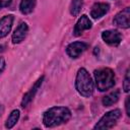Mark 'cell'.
Returning a JSON list of instances; mask_svg holds the SVG:
<instances>
[{
	"label": "cell",
	"mask_w": 130,
	"mask_h": 130,
	"mask_svg": "<svg viewBox=\"0 0 130 130\" xmlns=\"http://www.w3.org/2000/svg\"><path fill=\"white\" fill-rule=\"evenodd\" d=\"M102 38L110 46H118L122 41V35L117 29L105 30L102 34Z\"/></svg>",
	"instance_id": "cell-7"
},
{
	"label": "cell",
	"mask_w": 130,
	"mask_h": 130,
	"mask_svg": "<svg viewBox=\"0 0 130 130\" xmlns=\"http://www.w3.org/2000/svg\"><path fill=\"white\" fill-rule=\"evenodd\" d=\"M75 87L79 94L84 98H89L93 93V81L89 73L84 68H80L75 79Z\"/></svg>",
	"instance_id": "cell-2"
},
{
	"label": "cell",
	"mask_w": 130,
	"mask_h": 130,
	"mask_svg": "<svg viewBox=\"0 0 130 130\" xmlns=\"http://www.w3.org/2000/svg\"><path fill=\"white\" fill-rule=\"evenodd\" d=\"M11 3V0H0V8L6 7Z\"/></svg>",
	"instance_id": "cell-18"
},
{
	"label": "cell",
	"mask_w": 130,
	"mask_h": 130,
	"mask_svg": "<svg viewBox=\"0 0 130 130\" xmlns=\"http://www.w3.org/2000/svg\"><path fill=\"white\" fill-rule=\"evenodd\" d=\"M71 117V112L66 107H53L47 110L43 115L45 127L51 128L66 123Z\"/></svg>",
	"instance_id": "cell-1"
},
{
	"label": "cell",
	"mask_w": 130,
	"mask_h": 130,
	"mask_svg": "<svg viewBox=\"0 0 130 130\" xmlns=\"http://www.w3.org/2000/svg\"><path fill=\"white\" fill-rule=\"evenodd\" d=\"M27 30H28V26L25 22H21L14 30L13 35H12V43L13 44H19L21 43L24 38L26 37V34H27Z\"/></svg>",
	"instance_id": "cell-11"
},
{
	"label": "cell",
	"mask_w": 130,
	"mask_h": 130,
	"mask_svg": "<svg viewBox=\"0 0 130 130\" xmlns=\"http://www.w3.org/2000/svg\"><path fill=\"white\" fill-rule=\"evenodd\" d=\"M123 88H124V91H125V92H128V91H129V88H130V81H129V70H127V72H126L125 79H124V83H123Z\"/></svg>",
	"instance_id": "cell-17"
},
{
	"label": "cell",
	"mask_w": 130,
	"mask_h": 130,
	"mask_svg": "<svg viewBox=\"0 0 130 130\" xmlns=\"http://www.w3.org/2000/svg\"><path fill=\"white\" fill-rule=\"evenodd\" d=\"M18 119H19V111H18V110H13V111L11 112V114L8 116L7 120H6L5 127L8 128V129L12 128V127L16 124V122L18 121Z\"/></svg>",
	"instance_id": "cell-15"
},
{
	"label": "cell",
	"mask_w": 130,
	"mask_h": 130,
	"mask_svg": "<svg viewBox=\"0 0 130 130\" xmlns=\"http://www.w3.org/2000/svg\"><path fill=\"white\" fill-rule=\"evenodd\" d=\"M5 60H4V58H0V74L3 72V70L5 69Z\"/></svg>",
	"instance_id": "cell-19"
},
{
	"label": "cell",
	"mask_w": 130,
	"mask_h": 130,
	"mask_svg": "<svg viewBox=\"0 0 130 130\" xmlns=\"http://www.w3.org/2000/svg\"><path fill=\"white\" fill-rule=\"evenodd\" d=\"M119 98H120V90L119 89L113 90L112 92H110L109 94H107L103 98V105L105 107H110V106L114 105L115 103H117Z\"/></svg>",
	"instance_id": "cell-13"
},
{
	"label": "cell",
	"mask_w": 130,
	"mask_h": 130,
	"mask_svg": "<svg viewBox=\"0 0 130 130\" xmlns=\"http://www.w3.org/2000/svg\"><path fill=\"white\" fill-rule=\"evenodd\" d=\"M88 45L86 43L83 42H74L71 43L67 46L66 48V53L70 58H78L86 49H87Z\"/></svg>",
	"instance_id": "cell-5"
},
{
	"label": "cell",
	"mask_w": 130,
	"mask_h": 130,
	"mask_svg": "<svg viewBox=\"0 0 130 130\" xmlns=\"http://www.w3.org/2000/svg\"><path fill=\"white\" fill-rule=\"evenodd\" d=\"M91 28V21L89 20V18L86 16V15H81V17L77 20L76 24H75V27H74V36L78 37L80 36L84 30L86 29H89Z\"/></svg>",
	"instance_id": "cell-10"
},
{
	"label": "cell",
	"mask_w": 130,
	"mask_h": 130,
	"mask_svg": "<svg viewBox=\"0 0 130 130\" xmlns=\"http://www.w3.org/2000/svg\"><path fill=\"white\" fill-rule=\"evenodd\" d=\"M43 80H44V76H41V77L36 81V83L32 85V87H31V88H30V89L23 95L22 101H21V107H22V108H25V107L32 101V99L35 98V95H36L38 89H39L40 86L42 85Z\"/></svg>",
	"instance_id": "cell-8"
},
{
	"label": "cell",
	"mask_w": 130,
	"mask_h": 130,
	"mask_svg": "<svg viewBox=\"0 0 130 130\" xmlns=\"http://www.w3.org/2000/svg\"><path fill=\"white\" fill-rule=\"evenodd\" d=\"M120 117H121V111L119 109L112 110V111L106 113L100 119V121L95 124L94 129H110L116 125V123L120 119Z\"/></svg>",
	"instance_id": "cell-4"
},
{
	"label": "cell",
	"mask_w": 130,
	"mask_h": 130,
	"mask_svg": "<svg viewBox=\"0 0 130 130\" xmlns=\"http://www.w3.org/2000/svg\"><path fill=\"white\" fill-rule=\"evenodd\" d=\"M13 23V15H5L0 19V39L6 37L11 29Z\"/></svg>",
	"instance_id": "cell-12"
},
{
	"label": "cell",
	"mask_w": 130,
	"mask_h": 130,
	"mask_svg": "<svg viewBox=\"0 0 130 130\" xmlns=\"http://www.w3.org/2000/svg\"><path fill=\"white\" fill-rule=\"evenodd\" d=\"M95 84L100 91H106L115 85V74L110 68H101L94 71Z\"/></svg>",
	"instance_id": "cell-3"
},
{
	"label": "cell",
	"mask_w": 130,
	"mask_h": 130,
	"mask_svg": "<svg viewBox=\"0 0 130 130\" xmlns=\"http://www.w3.org/2000/svg\"><path fill=\"white\" fill-rule=\"evenodd\" d=\"M129 17H130V8L126 7L122 11L116 14V16L113 19V22L116 26H119L122 28H128L130 25Z\"/></svg>",
	"instance_id": "cell-6"
},
{
	"label": "cell",
	"mask_w": 130,
	"mask_h": 130,
	"mask_svg": "<svg viewBox=\"0 0 130 130\" xmlns=\"http://www.w3.org/2000/svg\"><path fill=\"white\" fill-rule=\"evenodd\" d=\"M83 6V0H72L70 4V13L73 16H76L79 14Z\"/></svg>",
	"instance_id": "cell-16"
},
{
	"label": "cell",
	"mask_w": 130,
	"mask_h": 130,
	"mask_svg": "<svg viewBox=\"0 0 130 130\" xmlns=\"http://www.w3.org/2000/svg\"><path fill=\"white\" fill-rule=\"evenodd\" d=\"M3 112H4V107H3V106H0V117H1V115L3 114Z\"/></svg>",
	"instance_id": "cell-21"
},
{
	"label": "cell",
	"mask_w": 130,
	"mask_h": 130,
	"mask_svg": "<svg viewBox=\"0 0 130 130\" xmlns=\"http://www.w3.org/2000/svg\"><path fill=\"white\" fill-rule=\"evenodd\" d=\"M125 108H126V113L128 116H130V110H129V96L126 98V101H125Z\"/></svg>",
	"instance_id": "cell-20"
},
{
	"label": "cell",
	"mask_w": 130,
	"mask_h": 130,
	"mask_svg": "<svg viewBox=\"0 0 130 130\" xmlns=\"http://www.w3.org/2000/svg\"><path fill=\"white\" fill-rule=\"evenodd\" d=\"M110 9V5L108 3H104V2H99L92 5L91 10H90V16L94 19H99L101 17H103Z\"/></svg>",
	"instance_id": "cell-9"
},
{
	"label": "cell",
	"mask_w": 130,
	"mask_h": 130,
	"mask_svg": "<svg viewBox=\"0 0 130 130\" xmlns=\"http://www.w3.org/2000/svg\"><path fill=\"white\" fill-rule=\"evenodd\" d=\"M36 6V0H21L19 9L22 14H29Z\"/></svg>",
	"instance_id": "cell-14"
}]
</instances>
